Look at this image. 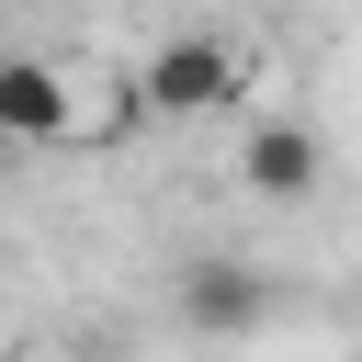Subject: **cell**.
<instances>
[{"instance_id": "cell-2", "label": "cell", "mask_w": 362, "mask_h": 362, "mask_svg": "<svg viewBox=\"0 0 362 362\" xmlns=\"http://www.w3.org/2000/svg\"><path fill=\"white\" fill-rule=\"evenodd\" d=\"M147 102H158V113H215V102H238V57H226L215 34H170V45L147 57Z\"/></svg>"}, {"instance_id": "cell-3", "label": "cell", "mask_w": 362, "mask_h": 362, "mask_svg": "<svg viewBox=\"0 0 362 362\" xmlns=\"http://www.w3.org/2000/svg\"><path fill=\"white\" fill-rule=\"evenodd\" d=\"M238 170H249L260 204H305V192L328 181V147H317L294 113H272V124H249V158H238Z\"/></svg>"}, {"instance_id": "cell-1", "label": "cell", "mask_w": 362, "mask_h": 362, "mask_svg": "<svg viewBox=\"0 0 362 362\" xmlns=\"http://www.w3.org/2000/svg\"><path fill=\"white\" fill-rule=\"evenodd\" d=\"M170 305H181V328L238 339V328H260V317H272V272H249V260H192Z\"/></svg>"}, {"instance_id": "cell-4", "label": "cell", "mask_w": 362, "mask_h": 362, "mask_svg": "<svg viewBox=\"0 0 362 362\" xmlns=\"http://www.w3.org/2000/svg\"><path fill=\"white\" fill-rule=\"evenodd\" d=\"M0 136H23V147L68 136V79L45 57H0Z\"/></svg>"}]
</instances>
